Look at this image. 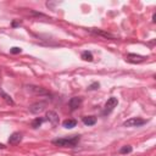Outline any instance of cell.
Segmentation results:
<instances>
[{
  "mask_svg": "<svg viewBox=\"0 0 156 156\" xmlns=\"http://www.w3.org/2000/svg\"><path fill=\"white\" fill-rule=\"evenodd\" d=\"M43 121H44V119H43L41 117H37V118H34V119H33V122H32V128H34V129L39 128V127L41 126Z\"/></svg>",
  "mask_w": 156,
  "mask_h": 156,
  "instance_id": "15",
  "label": "cell"
},
{
  "mask_svg": "<svg viewBox=\"0 0 156 156\" xmlns=\"http://www.w3.org/2000/svg\"><path fill=\"white\" fill-rule=\"evenodd\" d=\"M46 118H48V121L55 127V126H57L58 124V122H60V118H58V115L55 112V111H48L46 112Z\"/></svg>",
  "mask_w": 156,
  "mask_h": 156,
  "instance_id": "7",
  "label": "cell"
},
{
  "mask_svg": "<svg viewBox=\"0 0 156 156\" xmlns=\"http://www.w3.org/2000/svg\"><path fill=\"white\" fill-rule=\"evenodd\" d=\"M82 58L84 60V61H89V62H91L93 61V54L90 52V51H83L82 52Z\"/></svg>",
  "mask_w": 156,
  "mask_h": 156,
  "instance_id": "14",
  "label": "cell"
},
{
  "mask_svg": "<svg viewBox=\"0 0 156 156\" xmlns=\"http://www.w3.org/2000/svg\"><path fill=\"white\" fill-rule=\"evenodd\" d=\"M45 106H46L45 102H41V101L40 102H35V104H33V105L29 106V112H32V113H39V112L44 111Z\"/></svg>",
  "mask_w": 156,
  "mask_h": 156,
  "instance_id": "8",
  "label": "cell"
},
{
  "mask_svg": "<svg viewBox=\"0 0 156 156\" xmlns=\"http://www.w3.org/2000/svg\"><path fill=\"white\" fill-rule=\"evenodd\" d=\"M146 123V119H143V118H139V117H134V118H129L127 121L123 122V126L124 127H140L143 124Z\"/></svg>",
  "mask_w": 156,
  "mask_h": 156,
  "instance_id": "3",
  "label": "cell"
},
{
  "mask_svg": "<svg viewBox=\"0 0 156 156\" xmlns=\"http://www.w3.org/2000/svg\"><path fill=\"white\" fill-rule=\"evenodd\" d=\"M82 102H83V99H82L80 96H74V98H71V99H69L68 106H69L71 111H74V110H77L78 107H80Z\"/></svg>",
  "mask_w": 156,
  "mask_h": 156,
  "instance_id": "5",
  "label": "cell"
},
{
  "mask_svg": "<svg viewBox=\"0 0 156 156\" xmlns=\"http://www.w3.org/2000/svg\"><path fill=\"white\" fill-rule=\"evenodd\" d=\"M132 146L130 145H126V146H123V147H121V150H119V152L121 154H129V152H132Z\"/></svg>",
  "mask_w": 156,
  "mask_h": 156,
  "instance_id": "16",
  "label": "cell"
},
{
  "mask_svg": "<svg viewBox=\"0 0 156 156\" xmlns=\"http://www.w3.org/2000/svg\"><path fill=\"white\" fill-rule=\"evenodd\" d=\"M118 105V100H117V98H115V96H111L107 101H106V104H105V110H104V115L106 116V115H108V113H111L112 111H113V108L116 107Z\"/></svg>",
  "mask_w": 156,
  "mask_h": 156,
  "instance_id": "2",
  "label": "cell"
},
{
  "mask_svg": "<svg viewBox=\"0 0 156 156\" xmlns=\"http://www.w3.org/2000/svg\"><path fill=\"white\" fill-rule=\"evenodd\" d=\"M6 146H5V144H2V143H0V149H5Z\"/></svg>",
  "mask_w": 156,
  "mask_h": 156,
  "instance_id": "19",
  "label": "cell"
},
{
  "mask_svg": "<svg viewBox=\"0 0 156 156\" xmlns=\"http://www.w3.org/2000/svg\"><path fill=\"white\" fill-rule=\"evenodd\" d=\"M0 98H2V99H4V100H5V101L9 104V105H15V101L12 100V98H11V96H10L7 93H5V91H4L1 88H0Z\"/></svg>",
  "mask_w": 156,
  "mask_h": 156,
  "instance_id": "12",
  "label": "cell"
},
{
  "mask_svg": "<svg viewBox=\"0 0 156 156\" xmlns=\"http://www.w3.org/2000/svg\"><path fill=\"white\" fill-rule=\"evenodd\" d=\"M99 87H100V84H99L98 82H94V83H91V84L88 87V89H89V90H96V89H99Z\"/></svg>",
  "mask_w": 156,
  "mask_h": 156,
  "instance_id": "18",
  "label": "cell"
},
{
  "mask_svg": "<svg viewBox=\"0 0 156 156\" xmlns=\"http://www.w3.org/2000/svg\"><path fill=\"white\" fill-rule=\"evenodd\" d=\"M62 124H63V127H65V128L71 129V128H73V127H76V126H77V121H76V119H71V118H69V119H65Z\"/></svg>",
  "mask_w": 156,
  "mask_h": 156,
  "instance_id": "13",
  "label": "cell"
},
{
  "mask_svg": "<svg viewBox=\"0 0 156 156\" xmlns=\"http://www.w3.org/2000/svg\"><path fill=\"white\" fill-rule=\"evenodd\" d=\"M26 88H27L28 91H30V93H33V94H37V95H50V93H49L46 89L41 88V87H37V85H27Z\"/></svg>",
  "mask_w": 156,
  "mask_h": 156,
  "instance_id": "4",
  "label": "cell"
},
{
  "mask_svg": "<svg viewBox=\"0 0 156 156\" xmlns=\"http://www.w3.org/2000/svg\"><path fill=\"white\" fill-rule=\"evenodd\" d=\"M82 121H83V123L85 126H93V124L96 123V117H94V116H84L82 118Z\"/></svg>",
  "mask_w": 156,
  "mask_h": 156,
  "instance_id": "11",
  "label": "cell"
},
{
  "mask_svg": "<svg viewBox=\"0 0 156 156\" xmlns=\"http://www.w3.org/2000/svg\"><path fill=\"white\" fill-rule=\"evenodd\" d=\"M21 140H22V134L18 133V132H15V133H12V134L10 135V138H9V144L16 145V144H18Z\"/></svg>",
  "mask_w": 156,
  "mask_h": 156,
  "instance_id": "9",
  "label": "cell"
},
{
  "mask_svg": "<svg viewBox=\"0 0 156 156\" xmlns=\"http://www.w3.org/2000/svg\"><path fill=\"white\" fill-rule=\"evenodd\" d=\"M145 56H141V55H136V54H128L126 56V60L130 63H140L143 61H145Z\"/></svg>",
  "mask_w": 156,
  "mask_h": 156,
  "instance_id": "6",
  "label": "cell"
},
{
  "mask_svg": "<svg viewBox=\"0 0 156 156\" xmlns=\"http://www.w3.org/2000/svg\"><path fill=\"white\" fill-rule=\"evenodd\" d=\"M21 51H22V49H21V48H18V46H13V48H11V49H10V52H11V54H13V55L20 54Z\"/></svg>",
  "mask_w": 156,
  "mask_h": 156,
  "instance_id": "17",
  "label": "cell"
},
{
  "mask_svg": "<svg viewBox=\"0 0 156 156\" xmlns=\"http://www.w3.org/2000/svg\"><path fill=\"white\" fill-rule=\"evenodd\" d=\"M80 136L79 135H71L67 138H58V139H54L52 144L56 146H61V147H76L77 144L79 143Z\"/></svg>",
  "mask_w": 156,
  "mask_h": 156,
  "instance_id": "1",
  "label": "cell"
},
{
  "mask_svg": "<svg viewBox=\"0 0 156 156\" xmlns=\"http://www.w3.org/2000/svg\"><path fill=\"white\" fill-rule=\"evenodd\" d=\"M88 30H89L90 33H93V34H96V35H101V37H105V38H111V39H113V38H115L112 34H110V33H106V32H102V30H100V29H96V28H89Z\"/></svg>",
  "mask_w": 156,
  "mask_h": 156,
  "instance_id": "10",
  "label": "cell"
}]
</instances>
